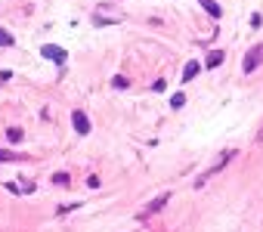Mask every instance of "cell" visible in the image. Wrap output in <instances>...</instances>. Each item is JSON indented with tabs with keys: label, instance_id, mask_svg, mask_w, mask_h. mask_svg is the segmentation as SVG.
Wrapping results in <instances>:
<instances>
[{
	"label": "cell",
	"instance_id": "cell-11",
	"mask_svg": "<svg viewBox=\"0 0 263 232\" xmlns=\"http://www.w3.org/2000/svg\"><path fill=\"white\" fill-rule=\"evenodd\" d=\"M112 87H115V90H127L130 84H127V78H124V74H115V78H112Z\"/></svg>",
	"mask_w": 263,
	"mask_h": 232
},
{
	"label": "cell",
	"instance_id": "cell-8",
	"mask_svg": "<svg viewBox=\"0 0 263 232\" xmlns=\"http://www.w3.org/2000/svg\"><path fill=\"white\" fill-rule=\"evenodd\" d=\"M223 50H214V53H208V68H217V65H223Z\"/></svg>",
	"mask_w": 263,
	"mask_h": 232
},
{
	"label": "cell",
	"instance_id": "cell-15",
	"mask_svg": "<svg viewBox=\"0 0 263 232\" xmlns=\"http://www.w3.org/2000/svg\"><path fill=\"white\" fill-rule=\"evenodd\" d=\"M251 25H254V28H260V25H263V16L254 13V16H251Z\"/></svg>",
	"mask_w": 263,
	"mask_h": 232
},
{
	"label": "cell",
	"instance_id": "cell-12",
	"mask_svg": "<svg viewBox=\"0 0 263 232\" xmlns=\"http://www.w3.org/2000/svg\"><path fill=\"white\" fill-rule=\"evenodd\" d=\"M183 105H186V96L183 93H174L171 96V109H183Z\"/></svg>",
	"mask_w": 263,
	"mask_h": 232
},
{
	"label": "cell",
	"instance_id": "cell-2",
	"mask_svg": "<svg viewBox=\"0 0 263 232\" xmlns=\"http://www.w3.org/2000/svg\"><path fill=\"white\" fill-rule=\"evenodd\" d=\"M263 62V44H257V47H251L248 53H245V62H242V71L245 74H251L257 65Z\"/></svg>",
	"mask_w": 263,
	"mask_h": 232
},
{
	"label": "cell",
	"instance_id": "cell-9",
	"mask_svg": "<svg viewBox=\"0 0 263 232\" xmlns=\"http://www.w3.org/2000/svg\"><path fill=\"white\" fill-rule=\"evenodd\" d=\"M25 155H19V152H6V149H0V164H6V161H22Z\"/></svg>",
	"mask_w": 263,
	"mask_h": 232
},
{
	"label": "cell",
	"instance_id": "cell-7",
	"mask_svg": "<svg viewBox=\"0 0 263 232\" xmlns=\"http://www.w3.org/2000/svg\"><path fill=\"white\" fill-rule=\"evenodd\" d=\"M198 3H201V6H205V10L210 13V19H220V16H223V10L217 6V0H198Z\"/></svg>",
	"mask_w": 263,
	"mask_h": 232
},
{
	"label": "cell",
	"instance_id": "cell-13",
	"mask_svg": "<svg viewBox=\"0 0 263 232\" xmlns=\"http://www.w3.org/2000/svg\"><path fill=\"white\" fill-rule=\"evenodd\" d=\"M0 47H13V34L6 28H0Z\"/></svg>",
	"mask_w": 263,
	"mask_h": 232
},
{
	"label": "cell",
	"instance_id": "cell-1",
	"mask_svg": "<svg viewBox=\"0 0 263 232\" xmlns=\"http://www.w3.org/2000/svg\"><path fill=\"white\" fill-rule=\"evenodd\" d=\"M232 158H235V149H226V152H223V155H220V158H217V164H214V167H208V170L201 173L198 180H195V189H201V186H205L210 177H214V173H220V170H223V167H226V164L232 161Z\"/></svg>",
	"mask_w": 263,
	"mask_h": 232
},
{
	"label": "cell",
	"instance_id": "cell-6",
	"mask_svg": "<svg viewBox=\"0 0 263 232\" xmlns=\"http://www.w3.org/2000/svg\"><path fill=\"white\" fill-rule=\"evenodd\" d=\"M198 71H201V65L195 62V59H192V62H186V68H183V84H189V81H192Z\"/></svg>",
	"mask_w": 263,
	"mask_h": 232
},
{
	"label": "cell",
	"instance_id": "cell-3",
	"mask_svg": "<svg viewBox=\"0 0 263 232\" xmlns=\"http://www.w3.org/2000/svg\"><path fill=\"white\" fill-rule=\"evenodd\" d=\"M40 56L50 59V62H56V65H62L65 59H69V53H65L62 47H56V44H44V47H40Z\"/></svg>",
	"mask_w": 263,
	"mask_h": 232
},
{
	"label": "cell",
	"instance_id": "cell-10",
	"mask_svg": "<svg viewBox=\"0 0 263 232\" xmlns=\"http://www.w3.org/2000/svg\"><path fill=\"white\" fill-rule=\"evenodd\" d=\"M53 183H56V186H71V177H69L65 170H62V173H53Z\"/></svg>",
	"mask_w": 263,
	"mask_h": 232
},
{
	"label": "cell",
	"instance_id": "cell-16",
	"mask_svg": "<svg viewBox=\"0 0 263 232\" xmlns=\"http://www.w3.org/2000/svg\"><path fill=\"white\" fill-rule=\"evenodd\" d=\"M164 87H167L164 81H155V84H152V90H155V93H164Z\"/></svg>",
	"mask_w": 263,
	"mask_h": 232
},
{
	"label": "cell",
	"instance_id": "cell-4",
	"mask_svg": "<svg viewBox=\"0 0 263 232\" xmlns=\"http://www.w3.org/2000/svg\"><path fill=\"white\" fill-rule=\"evenodd\" d=\"M167 201H171V192H164V195H158V198H155V201H149V204H146V208H142V211H140V220H146V217H152V214H158V211H161V208H164V204H167Z\"/></svg>",
	"mask_w": 263,
	"mask_h": 232
},
{
	"label": "cell",
	"instance_id": "cell-14",
	"mask_svg": "<svg viewBox=\"0 0 263 232\" xmlns=\"http://www.w3.org/2000/svg\"><path fill=\"white\" fill-rule=\"evenodd\" d=\"M6 139H10V143H19V139H22V130H19V127L6 130Z\"/></svg>",
	"mask_w": 263,
	"mask_h": 232
},
{
	"label": "cell",
	"instance_id": "cell-5",
	"mask_svg": "<svg viewBox=\"0 0 263 232\" xmlns=\"http://www.w3.org/2000/svg\"><path fill=\"white\" fill-rule=\"evenodd\" d=\"M71 124H74V130H78L81 136L90 133V118H87L84 112H71Z\"/></svg>",
	"mask_w": 263,
	"mask_h": 232
}]
</instances>
